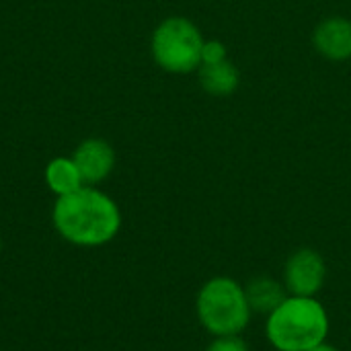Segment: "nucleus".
I'll list each match as a JSON object with an SVG mask.
<instances>
[{
	"mask_svg": "<svg viewBox=\"0 0 351 351\" xmlns=\"http://www.w3.org/2000/svg\"><path fill=\"white\" fill-rule=\"evenodd\" d=\"M51 224L60 239L80 249H99L117 239L123 216L117 202L95 185L56 197Z\"/></svg>",
	"mask_w": 351,
	"mask_h": 351,
	"instance_id": "obj_1",
	"label": "nucleus"
},
{
	"mask_svg": "<svg viewBox=\"0 0 351 351\" xmlns=\"http://www.w3.org/2000/svg\"><path fill=\"white\" fill-rule=\"evenodd\" d=\"M329 313L319 298L290 296L265 317V339L276 351H308L327 341Z\"/></svg>",
	"mask_w": 351,
	"mask_h": 351,
	"instance_id": "obj_2",
	"label": "nucleus"
},
{
	"mask_svg": "<svg viewBox=\"0 0 351 351\" xmlns=\"http://www.w3.org/2000/svg\"><path fill=\"white\" fill-rule=\"evenodd\" d=\"M195 317L212 337L243 335L253 319L245 286L228 276H216L202 284L195 296Z\"/></svg>",
	"mask_w": 351,
	"mask_h": 351,
	"instance_id": "obj_3",
	"label": "nucleus"
},
{
	"mask_svg": "<svg viewBox=\"0 0 351 351\" xmlns=\"http://www.w3.org/2000/svg\"><path fill=\"white\" fill-rule=\"evenodd\" d=\"M204 33L187 16L162 19L150 37V53L154 64L169 74H191L202 66Z\"/></svg>",
	"mask_w": 351,
	"mask_h": 351,
	"instance_id": "obj_4",
	"label": "nucleus"
},
{
	"mask_svg": "<svg viewBox=\"0 0 351 351\" xmlns=\"http://www.w3.org/2000/svg\"><path fill=\"white\" fill-rule=\"evenodd\" d=\"M327 280V263L323 255L311 247L296 249L284 263L282 282L290 296H311L323 290Z\"/></svg>",
	"mask_w": 351,
	"mask_h": 351,
	"instance_id": "obj_5",
	"label": "nucleus"
},
{
	"mask_svg": "<svg viewBox=\"0 0 351 351\" xmlns=\"http://www.w3.org/2000/svg\"><path fill=\"white\" fill-rule=\"evenodd\" d=\"M72 158L82 175L84 185H95V187H99L103 181H107L111 177L115 162H117L115 148L105 138L82 140L74 148Z\"/></svg>",
	"mask_w": 351,
	"mask_h": 351,
	"instance_id": "obj_6",
	"label": "nucleus"
},
{
	"mask_svg": "<svg viewBox=\"0 0 351 351\" xmlns=\"http://www.w3.org/2000/svg\"><path fill=\"white\" fill-rule=\"evenodd\" d=\"M313 47L329 62L351 60V19L341 14L323 19L313 31Z\"/></svg>",
	"mask_w": 351,
	"mask_h": 351,
	"instance_id": "obj_7",
	"label": "nucleus"
},
{
	"mask_svg": "<svg viewBox=\"0 0 351 351\" xmlns=\"http://www.w3.org/2000/svg\"><path fill=\"white\" fill-rule=\"evenodd\" d=\"M245 294L253 315H263V317L274 313L288 298V290L284 282L269 276H257L249 280L245 284Z\"/></svg>",
	"mask_w": 351,
	"mask_h": 351,
	"instance_id": "obj_8",
	"label": "nucleus"
},
{
	"mask_svg": "<svg viewBox=\"0 0 351 351\" xmlns=\"http://www.w3.org/2000/svg\"><path fill=\"white\" fill-rule=\"evenodd\" d=\"M197 80L204 93L222 99L237 93V88L241 86V72L230 60L218 64H202L197 70Z\"/></svg>",
	"mask_w": 351,
	"mask_h": 351,
	"instance_id": "obj_9",
	"label": "nucleus"
},
{
	"mask_svg": "<svg viewBox=\"0 0 351 351\" xmlns=\"http://www.w3.org/2000/svg\"><path fill=\"white\" fill-rule=\"evenodd\" d=\"M43 181L56 197L70 195L84 185L72 156H53L43 169Z\"/></svg>",
	"mask_w": 351,
	"mask_h": 351,
	"instance_id": "obj_10",
	"label": "nucleus"
},
{
	"mask_svg": "<svg viewBox=\"0 0 351 351\" xmlns=\"http://www.w3.org/2000/svg\"><path fill=\"white\" fill-rule=\"evenodd\" d=\"M228 60V49L218 39H206L204 51H202V64H218Z\"/></svg>",
	"mask_w": 351,
	"mask_h": 351,
	"instance_id": "obj_11",
	"label": "nucleus"
},
{
	"mask_svg": "<svg viewBox=\"0 0 351 351\" xmlns=\"http://www.w3.org/2000/svg\"><path fill=\"white\" fill-rule=\"evenodd\" d=\"M206 351H249L247 341L241 335H228V337H212Z\"/></svg>",
	"mask_w": 351,
	"mask_h": 351,
	"instance_id": "obj_12",
	"label": "nucleus"
},
{
	"mask_svg": "<svg viewBox=\"0 0 351 351\" xmlns=\"http://www.w3.org/2000/svg\"><path fill=\"white\" fill-rule=\"evenodd\" d=\"M308 351H341V350H339V348H335V346H331L329 341H323V343H319V346L311 348Z\"/></svg>",
	"mask_w": 351,
	"mask_h": 351,
	"instance_id": "obj_13",
	"label": "nucleus"
},
{
	"mask_svg": "<svg viewBox=\"0 0 351 351\" xmlns=\"http://www.w3.org/2000/svg\"><path fill=\"white\" fill-rule=\"evenodd\" d=\"M0 251H2V237H0Z\"/></svg>",
	"mask_w": 351,
	"mask_h": 351,
	"instance_id": "obj_14",
	"label": "nucleus"
}]
</instances>
